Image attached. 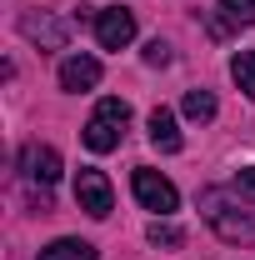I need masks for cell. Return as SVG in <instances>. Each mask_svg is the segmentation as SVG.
Returning a JSON list of instances; mask_svg holds the SVG:
<instances>
[{"mask_svg":"<svg viewBox=\"0 0 255 260\" xmlns=\"http://www.w3.org/2000/svg\"><path fill=\"white\" fill-rule=\"evenodd\" d=\"M95 40L105 50H125L130 40H135V10H125V5L95 10Z\"/></svg>","mask_w":255,"mask_h":260,"instance_id":"obj_5","label":"cell"},{"mask_svg":"<svg viewBox=\"0 0 255 260\" xmlns=\"http://www.w3.org/2000/svg\"><path fill=\"white\" fill-rule=\"evenodd\" d=\"M100 85V60L95 55H65L60 60V90L80 95V90H95Z\"/></svg>","mask_w":255,"mask_h":260,"instance_id":"obj_7","label":"cell"},{"mask_svg":"<svg viewBox=\"0 0 255 260\" xmlns=\"http://www.w3.org/2000/svg\"><path fill=\"white\" fill-rule=\"evenodd\" d=\"M145 235H150V245H160V250H175V245H185V235H180V225H170L165 215H155Z\"/></svg>","mask_w":255,"mask_h":260,"instance_id":"obj_12","label":"cell"},{"mask_svg":"<svg viewBox=\"0 0 255 260\" xmlns=\"http://www.w3.org/2000/svg\"><path fill=\"white\" fill-rule=\"evenodd\" d=\"M130 185H135V200H140L145 210H155V215H170V210L180 205V190H175L160 170H150V165H140V170L130 175Z\"/></svg>","mask_w":255,"mask_h":260,"instance_id":"obj_3","label":"cell"},{"mask_svg":"<svg viewBox=\"0 0 255 260\" xmlns=\"http://www.w3.org/2000/svg\"><path fill=\"white\" fill-rule=\"evenodd\" d=\"M20 170H25V180L55 185V180H60V155H55L50 145H25V150H20Z\"/></svg>","mask_w":255,"mask_h":260,"instance_id":"obj_8","label":"cell"},{"mask_svg":"<svg viewBox=\"0 0 255 260\" xmlns=\"http://www.w3.org/2000/svg\"><path fill=\"white\" fill-rule=\"evenodd\" d=\"M190 120H215V95L210 90H185V105H180Z\"/></svg>","mask_w":255,"mask_h":260,"instance_id":"obj_13","label":"cell"},{"mask_svg":"<svg viewBox=\"0 0 255 260\" xmlns=\"http://www.w3.org/2000/svg\"><path fill=\"white\" fill-rule=\"evenodd\" d=\"M200 210H205V220L215 225L220 240H230V245H235V240H240V245L255 240V210L250 205H235L225 190H200Z\"/></svg>","mask_w":255,"mask_h":260,"instance_id":"obj_1","label":"cell"},{"mask_svg":"<svg viewBox=\"0 0 255 260\" xmlns=\"http://www.w3.org/2000/svg\"><path fill=\"white\" fill-rule=\"evenodd\" d=\"M235 190H240V195H250V200H255V165H245V170L235 175Z\"/></svg>","mask_w":255,"mask_h":260,"instance_id":"obj_16","label":"cell"},{"mask_svg":"<svg viewBox=\"0 0 255 260\" xmlns=\"http://www.w3.org/2000/svg\"><path fill=\"white\" fill-rule=\"evenodd\" d=\"M145 130H150V145H155L160 155H175V150H180V125H175V115H170L165 105H155V110H150Z\"/></svg>","mask_w":255,"mask_h":260,"instance_id":"obj_9","label":"cell"},{"mask_svg":"<svg viewBox=\"0 0 255 260\" xmlns=\"http://www.w3.org/2000/svg\"><path fill=\"white\" fill-rule=\"evenodd\" d=\"M75 200H80V210L85 215H95V220H105L110 210H115V190H110V180H105V170H80L75 175Z\"/></svg>","mask_w":255,"mask_h":260,"instance_id":"obj_4","label":"cell"},{"mask_svg":"<svg viewBox=\"0 0 255 260\" xmlns=\"http://www.w3.org/2000/svg\"><path fill=\"white\" fill-rule=\"evenodd\" d=\"M35 260H95V245L90 240H75V235H60V240H50Z\"/></svg>","mask_w":255,"mask_h":260,"instance_id":"obj_10","label":"cell"},{"mask_svg":"<svg viewBox=\"0 0 255 260\" xmlns=\"http://www.w3.org/2000/svg\"><path fill=\"white\" fill-rule=\"evenodd\" d=\"M125 125H130V105L115 95H105L90 110V120H85V145L95 150V155H105V150H115L120 140H125Z\"/></svg>","mask_w":255,"mask_h":260,"instance_id":"obj_2","label":"cell"},{"mask_svg":"<svg viewBox=\"0 0 255 260\" xmlns=\"http://www.w3.org/2000/svg\"><path fill=\"white\" fill-rule=\"evenodd\" d=\"M20 35L40 45V50H65V20H55L50 10H25L20 15Z\"/></svg>","mask_w":255,"mask_h":260,"instance_id":"obj_6","label":"cell"},{"mask_svg":"<svg viewBox=\"0 0 255 260\" xmlns=\"http://www.w3.org/2000/svg\"><path fill=\"white\" fill-rule=\"evenodd\" d=\"M145 65H170V45L165 40H150L145 45Z\"/></svg>","mask_w":255,"mask_h":260,"instance_id":"obj_15","label":"cell"},{"mask_svg":"<svg viewBox=\"0 0 255 260\" xmlns=\"http://www.w3.org/2000/svg\"><path fill=\"white\" fill-rule=\"evenodd\" d=\"M230 25H255V0H220Z\"/></svg>","mask_w":255,"mask_h":260,"instance_id":"obj_14","label":"cell"},{"mask_svg":"<svg viewBox=\"0 0 255 260\" xmlns=\"http://www.w3.org/2000/svg\"><path fill=\"white\" fill-rule=\"evenodd\" d=\"M230 75H235V85L245 90V100H255V50H240V55L230 60Z\"/></svg>","mask_w":255,"mask_h":260,"instance_id":"obj_11","label":"cell"}]
</instances>
